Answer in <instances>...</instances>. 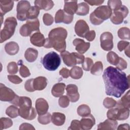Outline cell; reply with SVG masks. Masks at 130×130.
Instances as JSON below:
<instances>
[{
    "label": "cell",
    "instance_id": "4",
    "mask_svg": "<svg viewBox=\"0 0 130 130\" xmlns=\"http://www.w3.org/2000/svg\"><path fill=\"white\" fill-rule=\"evenodd\" d=\"M112 14L108 6H101L96 8L90 15V20L93 25H100L104 20L109 19Z\"/></svg>",
    "mask_w": 130,
    "mask_h": 130
},
{
    "label": "cell",
    "instance_id": "45",
    "mask_svg": "<svg viewBox=\"0 0 130 130\" xmlns=\"http://www.w3.org/2000/svg\"><path fill=\"white\" fill-rule=\"evenodd\" d=\"M93 63L92 60L90 58L86 57L84 59L82 63V68L86 71H88L91 69Z\"/></svg>",
    "mask_w": 130,
    "mask_h": 130
},
{
    "label": "cell",
    "instance_id": "15",
    "mask_svg": "<svg viewBox=\"0 0 130 130\" xmlns=\"http://www.w3.org/2000/svg\"><path fill=\"white\" fill-rule=\"evenodd\" d=\"M124 113V109L120 107L112 108L108 110L107 116L108 119L112 120H121Z\"/></svg>",
    "mask_w": 130,
    "mask_h": 130
},
{
    "label": "cell",
    "instance_id": "52",
    "mask_svg": "<svg viewBox=\"0 0 130 130\" xmlns=\"http://www.w3.org/2000/svg\"><path fill=\"white\" fill-rule=\"evenodd\" d=\"M116 68L119 70H123L127 68V62L122 58L120 57L118 64L116 66Z\"/></svg>",
    "mask_w": 130,
    "mask_h": 130
},
{
    "label": "cell",
    "instance_id": "29",
    "mask_svg": "<svg viewBox=\"0 0 130 130\" xmlns=\"http://www.w3.org/2000/svg\"><path fill=\"white\" fill-rule=\"evenodd\" d=\"M89 7L88 4L85 2H82L78 5V9L76 14L78 15L84 16L88 14Z\"/></svg>",
    "mask_w": 130,
    "mask_h": 130
},
{
    "label": "cell",
    "instance_id": "6",
    "mask_svg": "<svg viewBox=\"0 0 130 130\" xmlns=\"http://www.w3.org/2000/svg\"><path fill=\"white\" fill-rule=\"evenodd\" d=\"M44 67L47 70L53 71L59 66L61 59L59 55L55 52H50L46 54L42 59Z\"/></svg>",
    "mask_w": 130,
    "mask_h": 130
},
{
    "label": "cell",
    "instance_id": "58",
    "mask_svg": "<svg viewBox=\"0 0 130 130\" xmlns=\"http://www.w3.org/2000/svg\"><path fill=\"white\" fill-rule=\"evenodd\" d=\"M117 129H124V130H129V125L128 124L124 123L122 124L119 125L117 127Z\"/></svg>",
    "mask_w": 130,
    "mask_h": 130
},
{
    "label": "cell",
    "instance_id": "41",
    "mask_svg": "<svg viewBox=\"0 0 130 130\" xmlns=\"http://www.w3.org/2000/svg\"><path fill=\"white\" fill-rule=\"evenodd\" d=\"M38 120L39 122L42 124H47L49 123L51 120V115L49 113L39 115Z\"/></svg>",
    "mask_w": 130,
    "mask_h": 130
},
{
    "label": "cell",
    "instance_id": "24",
    "mask_svg": "<svg viewBox=\"0 0 130 130\" xmlns=\"http://www.w3.org/2000/svg\"><path fill=\"white\" fill-rule=\"evenodd\" d=\"M35 5L37 6L40 10L42 9L45 11H48L52 8L54 6V3L52 1L37 0L35 1Z\"/></svg>",
    "mask_w": 130,
    "mask_h": 130
},
{
    "label": "cell",
    "instance_id": "56",
    "mask_svg": "<svg viewBox=\"0 0 130 130\" xmlns=\"http://www.w3.org/2000/svg\"><path fill=\"white\" fill-rule=\"evenodd\" d=\"M19 129H35V128L31 124L27 123H24L20 125Z\"/></svg>",
    "mask_w": 130,
    "mask_h": 130
},
{
    "label": "cell",
    "instance_id": "12",
    "mask_svg": "<svg viewBox=\"0 0 130 130\" xmlns=\"http://www.w3.org/2000/svg\"><path fill=\"white\" fill-rule=\"evenodd\" d=\"M74 18V15L66 13L62 10H59L55 14V22L56 23L63 22L65 24L71 23Z\"/></svg>",
    "mask_w": 130,
    "mask_h": 130
},
{
    "label": "cell",
    "instance_id": "8",
    "mask_svg": "<svg viewBox=\"0 0 130 130\" xmlns=\"http://www.w3.org/2000/svg\"><path fill=\"white\" fill-rule=\"evenodd\" d=\"M28 1H20L17 6V18L20 21H25L27 19V13L30 8Z\"/></svg>",
    "mask_w": 130,
    "mask_h": 130
},
{
    "label": "cell",
    "instance_id": "17",
    "mask_svg": "<svg viewBox=\"0 0 130 130\" xmlns=\"http://www.w3.org/2000/svg\"><path fill=\"white\" fill-rule=\"evenodd\" d=\"M36 109L39 115H43L47 113L49 105L45 99L39 98L36 101Z\"/></svg>",
    "mask_w": 130,
    "mask_h": 130
},
{
    "label": "cell",
    "instance_id": "59",
    "mask_svg": "<svg viewBox=\"0 0 130 130\" xmlns=\"http://www.w3.org/2000/svg\"><path fill=\"white\" fill-rule=\"evenodd\" d=\"M125 54L127 56V57H129V45L125 49Z\"/></svg>",
    "mask_w": 130,
    "mask_h": 130
},
{
    "label": "cell",
    "instance_id": "22",
    "mask_svg": "<svg viewBox=\"0 0 130 130\" xmlns=\"http://www.w3.org/2000/svg\"><path fill=\"white\" fill-rule=\"evenodd\" d=\"M47 79L42 76H40L34 79L33 87L35 90H42L45 88L47 85Z\"/></svg>",
    "mask_w": 130,
    "mask_h": 130
},
{
    "label": "cell",
    "instance_id": "43",
    "mask_svg": "<svg viewBox=\"0 0 130 130\" xmlns=\"http://www.w3.org/2000/svg\"><path fill=\"white\" fill-rule=\"evenodd\" d=\"M18 65L14 61L10 62L7 66V71L10 74H15L18 72Z\"/></svg>",
    "mask_w": 130,
    "mask_h": 130
},
{
    "label": "cell",
    "instance_id": "13",
    "mask_svg": "<svg viewBox=\"0 0 130 130\" xmlns=\"http://www.w3.org/2000/svg\"><path fill=\"white\" fill-rule=\"evenodd\" d=\"M75 31L77 35L84 38L86 34L89 31V28L86 22L83 20H79L75 24Z\"/></svg>",
    "mask_w": 130,
    "mask_h": 130
},
{
    "label": "cell",
    "instance_id": "33",
    "mask_svg": "<svg viewBox=\"0 0 130 130\" xmlns=\"http://www.w3.org/2000/svg\"><path fill=\"white\" fill-rule=\"evenodd\" d=\"M119 57L114 52L110 51L108 53L107 55V59L108 61L114 66H116L119 60Z\"/></svg>",
    "mask_w": 130,
    "mask_h": 130
},
{
    "label": "cell",
    "instance_id": "1",
    "mask_svg": "<svg viewBox=\"0 0 130 130\" xmlns=\"http://www.w3.org/2000/svg\"><path fill=\"white\" fill-rule=\"evenodd\" d=\"M103 78L107 95L119 98L129 87V76L116 68L110 66L103 73Z\"/></svg>",
    "mask_w": 130,
    "mask_h": 130
},
{
    "label": "cell",
    "instance_id": "26",
    "mask_svg": "<svg viewBox=\"0 0 130 130\" xmlns=\"http://www.w3.org/2000/svg\"><path fill=\"white\" fill-rule=\"evenodd\" d=\"M65 87L66 85L63 83H57L55 84L52 88V94L57 98L62 96L64 93Z\"/></svg>",
    "mask_w": 130,
    "mask_h": 130
},
{
    "label": "cell",
    "instance_id": "40",
    "mask_svg": "<svg viewBox=\"0 0 130 130\" xmlns=\"http://www.w3.org/2000/svg\"><path fill=\"white\" fill-rule=\"evenodd\" d=\"M13 125V122L11 119L6 117H2L0 120V129H6L10 127Z\"/></svg>",
    "mask_w": 130,
    "mask_h": 130
},
{
    "label": "cell",
    "instance_id": "32",
    "mask_svg": "<svg viewBox=\"0 0 130 130\" xmlns=\"http://www.w3.org/2000/svg\"><path fill=\"white\" fill-rule=\"evenodd\" d=\"M103 69V66L102 62L101 61H96L92 65L90 69V72L93 75H100L101 74Z\"/></svg>",
    "mask_w": 130,
    "mask_h": 130
},
{
    "label": "cell",
    "instance_id": "55",
    "mask_svg": "<svg viewBox=\"0 0 130 130\" xmlns=\"http://www.w3.org/2000/svg\"><path fill=\"white\" fill-rule=\"evenodd\" d=\"M59 74L63 78H68L70 76V71L65 68H63L59 71Z\"/></svg>",
    "mask_w": 130,
    "mask_h": 130
},
{
    "label": "cell",
    "instance_id": "11",
    "mask_svg": "<svg viewBox=\"0 0 130 130\" xmlns=\"http://www.w3.org/2000/svg\"><path fill=\"white\" fill-rule=\"evenodd\" d=\"M16 94L10 88L6 87L5 85L0 84V100L2 101L10 102L11 103L16 98Z\"/></svg>",
    "mask_w": 130,
    "mask_h": 130
},
{
    "label": "cell",
    "instance_id": "19",
    "mask_svg": "<svg viewBox=\"0 0 130 130\" xmlns=\"http://www.w3.org/2000/svg\"><path fill=\"white\" fill-rule=\"evenodd\" d=\"M30 41L31 43L34 46L37 47H42L44 46L46 39L42 34H41L40 31H38L31 36Z\"/></svg>",
    "mask_w": 130,
    "mask_h": 130
},
{
    "label": "cell",
    "instance_id": "14",
    "mask_svg": "<svg viewBox=\"0 0 130 130\" xmlns=\"http://www.w3.org/2000/svg\"><path fill=\"white\" fill-rule=\"evenodd\" d=\"M67 95L72 102H76L79 99L78 87L75 84H69L66 87Z\"/></svg>",
    "mask_w": 130,
    "mask_h": 130
},
{
    "label": "cell",
    "instance_id": "21",
    "mask_svg": "<svg viewBox=\"0 0 130 130\" xmlns=\"http://www.w3.org/2000/svg\"><path fill=\"white\" fill-rule=\"evenodd\" d=\"M78 9V4L77 1H64L63 11L71 15H74L76 13Z\"/></svg>",
    "mask_w": 130,
    "mask_h": 130
},
{
    "label": "cell",
    "instance_id": "46",
    "mask_svg": "<svg viewBox=\"0 0 130 130\" xmlns=\"http://www.w3.org/2000/svg\"><path fill=\"white\" fill-rule=\"evenodd\" d=\"M70 101L67 95L61 96L58 100L59 105L62 108H67L69 105Z\"/></svg>",
    "mask_w": 130,
    "mask_h": 130
},
{
    "label": "cell",
    "instance_id": "20",
    "mask_svg": "<svg viewBox=\"0 0 130 130\" xmlns=\"http://www.w3.org/2000/svg\"><path fill=\"white\" fill-rule=\"evenodd\" d=\"M118 122L116 120L107 119L103 122L100 123L98 126V129H111L115 130L116 129Z\"/></svg>",
    "mask_w": 130,
    "mask_h": 130
},
{
    "label": "cell",
    "instance_id": "48",
    "mask_svg": "<svg viewBox=\"0 0 130 130\" xmlns=\"http://www.w3.org/2000/svg\"><path fill=\"white\" fill-rule=\"evenodd\" d=\"M43 20L44 23L47 26L51 25L54 21L53 17L48 13H45L44 14Z\"/></svg>",
    "mask_w": 130,
    "mask_h": 130
},
{
    "label": "cell",
    "instance_id": "47",
    "mask_svg": "<svg viewBox=\"0 0 130 130\" xmlns=\"http://www.w3.org/2000/svg\"><path fill=\"white\" fill-rule=\"evenodd\" d=\"M19 74L20 76L23 78H26L27 77H28L30 75L29 70L25 66L22 64V62L21 63L20 67Z\"/></svg>",
    "mask_w": 130,
    "mask_h": 130
},
{
    "label": "cell",
    "instance_id": "35",
    "mask_svg": "<svg viewBox=\"0 0 130 130\" xmlns=\"http://www.w3.org/2000/svg\"><path fill=\"white\" fill-rule=\"evenodd\" d=\"M40 13V9L36 6L30 8L27 13V19H35L37 18Z\"/></svg>",
    "mask_w": 130,
    "mask_h": 130
},
{
    "label": "cell",
    "instance_id": "10",
    "mask_svg": "<svg viewBox=\"0 0 130 130\" xmlns=\"http://www.w3.org/2000/svg\"><path fill=\"white\" fill-rule=\"evenodd\" d=\"M113 35L110 32H104L100 37L101 47L105 51H110L113 47Z\"/></svg>",
    "mask_w": 130,
    "mask_h": 130
},
{
    "label": "cell",
    "instance_id": "53",
    "mask_svg": "<svg viewBox=\"0 0 130 130\" xmlns=\"http://www.w3.org/2000/svg\"><path fill=\"white\" fill-rule=\"evenodd\" d=\"M129 45V43L127 41H120L118 43L117 48L120 51H122L123 50L125 49L128 45Z\"/></svg>",
    "mask_w": 130,
    "mask_h": 130
},
{
    "label": "cell",
    "instance_id": "3",
    "mask_svg": "<svg viewBox=\"0 0 130 130\" xmlns=\"http://www.w3.org/2000/svg\"><path fill=\"white\" fill-rule=\"evenodd\" d=\"M32 102L31 99L27 96H19L18 106L19 115L24 119L27 120H32L35 118L37 113L34 108L31 107Z\"/></svg>",
    "mask_w": 130,
    "mask_h": 130
},
{
    "label": "cell",
    "instance_id": "44",
    "mask_svg": "<svg viewBox=\"0 0 130 130\" xmlns=\"http://www.w3.org/2000/svg\"><path fill=\"white\" fill-rule=\"evenodd\" d=\"M116 101L111 98H106L103 101V105L106 108L109 109L115 106Z\"/></svg>",
    "mask_w": 130,
    "mask_h": 130
},
{
    "label": "cell",
    "instance_id": "49",
    "mask_svg": "<svg viewBox=\"0 0 130 130\" xmlns=\"http://www.w3.org/2000/svg\"><path fill=\"white\" fill-rule=\"evenodd\" d=\"M70 130H80L82 129L80 121L78 120H73L72 121L70 126L68 128Z\"/></svg>",
    "mask_w": 130,
    "mask_h": 130
},
{
    "label": "cell",
    "instance_id": "39",
    "mask_svg": "<svg viewBox=\"0 0 130 130\" xmlns=\"http://www.w3.org/2000/svg\"><path fill=\"white\" fill-rule=\"evenodd\" d=\"M122 6V2L120 0H109L108 2V6L114 11L118 10Z\"/></svg>",
    "mask_w": 130,
    "mask_h": 130
},
{
    "label": "cell",
    "instance_id": "50",
    "mask_svg": "<svg viewBox=\"0 0 130 130\" xmlns=\"http://www.w3.org/2000/svg\"><path fill=\"white\" fill-rule=\"evenodd\" d=\"M33 80L34 79H30L26 81L24 85V87L25 89L27 91L34 92L35 91L33 87Z\"/></svg>",
    "mask_w": 130,
    "mask_h": 130
},
{
    "label": "cell",
    "instance_id": "42",
    "mask_svg": "<svg viewBox=\"0 0 130 130\" xmlns=\"http://www.w3.org/2000/svg\"><path fill=\"white\" fill-rule=\"evenodd\" d=\"M26 23L31 26L33 31H39L40 22L38 18L35 19H27Z\"/></svg>",
    "mask_w": 130,
    "mask_h": 130
},
{
    "label": "cell",
    "instance_id": "34",
    "mask_svg": "<svg viewBox=\"0 0 130 130\" xmlns=\"http://www.w3.org/2000/svg\"><path fill=\"white\" fill-rule=\"evenodd\" d=\"M6 114L10 117L14 118L19 115V109L15 106H10L7 108Z\"/></svg>",
    "mask_w": 130,
    "mask_h": 130
},
{
    "label": "cell",
    "instance_id": "18",
    "mask_svg": "<svg viewBox=\"0 0 130 130\" xmlns=\"http://www.w3.org/2000/svg\"><path fill=\"white\" fill-rule=\"evenodd\" d=\"M82 129L88 130L90 129L95 124V120L94 117L91 114L83 117L80 120Z\"/></svg>",
    "mask_w": 130,
    "mask_h": 130
},
{
    "label": "cell",
    "instance_id": "37",
    "mask_svg": "<svg viewBox=\"0 0 130 130\" xmlns=\"http://www.w3.org/2000/svg\"><path fill=\"white\" fill-rule=\"evenodd\" d=\"M118 104L122 106L123 107L129 109L130 107V98H129V90L124 95L121 99L118 101Z\"/></svg>",
    "mask_w": 130,
    "mask_h": 130
},
{
    "label": "cell",
    "instance_id": "30",
    "mask_svg": "<svg viewBox=\"0 0 130 130\" xmlns=\"http://www.w3.org/2000/svg\"><path fill=\"white\" fill-rule=\"evenodd\" d=\"M83 73L82 69L77 66L73 67L70 71V76L74 79H80L83 76Z\"/></svg>",
    "mask_w": 130,
    "mask_h": 130
},
{
    "label": "cell",
    "instance_id": "7",
    "mask_svg": "<svg viewBox=\"0 0 130 130\" xmlns=\"http://www.w3.org/2000/svg\"><path fill=\"white\" fill-rule=\"evenodd\" d=\"M64 63L68 67H73L77 64L82 63L85 58L82 54L76 52L70 53L64 51L60 53Z\"/></svg>",
    "mask_w": 130,
    "mask_h": 130
},
{
    "label": "cell",
    "instance_id": "36",
    "mask_svg": "<svg viewBox=\"0 0 130 130\" xmlns=\"http://www.w3.org/2000/svg\"><path fill=\"white\" fill-rule=\"evenodd\" d=\"M32 31H34L32 28L27 23L22 25L19 30L20 34L23 37H28L30 36Z\"/></svg>",
    "mask_w": 130,
    "mask_h": 130
},
{
    "label": "cell",
    "instance_id": "23",
    "mask_svg": "<svg viewBox=\"0 0 130 130\" xmlns=\"http://www.w3.org/2000/svg\"><path fill=\"white\" fill-rule=\"evenodd\" d=\"M66 116L60 112H54L51 116L52 122L55 125L61 126L64 123Z\"/></svg>",
    "mask_w": 130,
    "mask_h": 130
},
{
    "label": "cell",
    "instance_id": "38",
    "mask_svg": "<svg viewBox=\"0 0 130 130\" xmlns=\"http://www.w3.org/2000/svg\"><path fill=\"white\" fill-rule=\"evenodd\" d=\"M129 29L128 28L125 27H121L118 31V36L122 40H129Z\"/></svg>",
    "mask_w": 130,
    "mask_h": 130
},
{
    "label": "cell",
    "instance_id": "2",
    "mask_svg": "<svg viewBox=\"0 0 130 130\" xmlns=\"http://www.w3.org/2000/svg\"><path fill=\"white\" fill-rule=\"evenodd\" d=\"M68 32L62 27H57L52 29L48 34V38L46 39L44 47L47 48H54L57 51L61 53L66 48V39Z\"/></svg>",
    "mask_w": 130,
    "mask_h": 130
},
{
    "label": "cell",
    "instance_id": "27",
    "mask_svg": "<svg viewBox=\"0 0 130 130\" xmlns=\"http://www.w3.org/2000/svg\"><path fill=\"white\" fill-rule=\"evenodd\" d=\"M38 51L36 49L32 48H29L25 52L24 56L26 60L28 62H32L35 61L38 57Z\"/></svg>",
    "mask_w": 130,
    "mask_h": 130
},
{
    "label": "cell",
    "instance_id": "31",
    "mask_svg": "<svg viewBox=\"0 0 130 130\" xmlns=\"http://www.w3.org/2000/svg\"><path fill=\"white\" fill-rule=\"evenodd\" d=\"M77 112L79 116L82 117H85L89 115L90 114L91 111L88 106L83 104L80 105L78 107Z\"/></svg>",
    "mask_w": 130,
    "mask_h": 130
},
{
    "label": "cell",
    "instance_id": "25",
    "mask_svg": "<svg viewBox=\"0 0 130 130\" xmlns=\"http://www.w3.org/2000/svg\"><path fill=\"white\" fill-rule=\"evenodd\" d=\"M19 47L18 44L15 42L7 43L5 46L6 52L10 55H14L17 54L19 51Z\"/></svg>",
    "mask_w": 130,
    "mask_h": 130
},
{
    "label": "cell",
    "instance_id": "54",
    "mask_svg": "<svg viewBox=\"0 0 130 130\" xmlns=\"http://www.w3.org/2000/svg\"><path fill=\"white\" fill-rule=\"evenodd\" d=\"M95 37V32L93 30L89 31L85 36L84 38L88 41H92Z\"/></svg>",
    "mask_w": 130,
    "mask_h": 130
},
{
    "label": "cell",
    "instance_id": "28",
    "mask_svg": "<svg viewBox=\"0 0 130 130\" xmlns=\"http://www.w3.org/2000/svg\"><path fill=\"white\" fill-rule=\"evenodd\" d=\"M1 14L4 15L10 11L13 7L14 2L12 1H1Z\"/></svg>",
    "mask_w": 130,
    "mask_h": 130
},
{
    "label": "cell",
    "instance_id": "5",
    "mask_svg": "<svg viewBox=\"0 0 130 130\" xmlns=\"http://www.w3.org/2000/svg\"><path fill=\"white\" fill-rule=\"evenodd\" d=\"M17 24V20L14 17H8L5 20L4 28L1 31V43L10 39L14 35Z\"/></svg>",
    "mask_w": 130,
    "mask_h": 130
},
{
    "label": "cell",
    "instance_id": "57",
    "mask_svg": "<svg viewBox=\"0 0 130 130\" xmlns=\"http://www.w3.org/2000/svg\"><path fill=\"white\" fill-rule=\"evenodd\" d=\"M104 1H85V2L91 6H98L104 3Z\"/></svg>",
    "mask_w": 130,
    "mask_h": 130
},
{
    "label": "cell",
    "instance_id": "16",
    "mask_svg": "<svg viewBox=\"0 0 130 130\" xmlns=\"http://www.w3.org/2000/svg\"><path fill=\"white\" fill-rule=\"evenodd\" d=\"M73 45L75 46V49L80 54H83L86 52L90 47V43L85 42L83 40L77 38L73 41Z\"/></svg>",
    "mask_w": 130,
    "mask_h": 130
},
{
    "label": "cell",
    "instance_id": "51",
    "mask_svg": "<svg viewBox=\"0 0 130 130\" xmlns=\"http://www.w3.org/2000/svg\"><path fill=\"white\" fill-rule=\"evenodd\" d=\"M8 79L9 80L14 84H19L22 82V80L16 75H8Z\"/></svg>",
    "mask_w": 130,
    "mask_h": 130
},
{
    "label": "cell",
    "instance_id": "9",
    "mask_svg": "<svg viewBox=\"0 0 130 130\" xmlns=\"http://www.w3.org/2000/svg\"><path fill=\"white\" fill-rule=\"evenodd\" d=\"M128 10L126 7L122 5L117 11H114L112 14L110 19L111 22L114 24H120L122 23L124 18L128 15Z\"/></svg>",
    "mask_w": 130,
    "mask_h": 130
}]
</instances>
